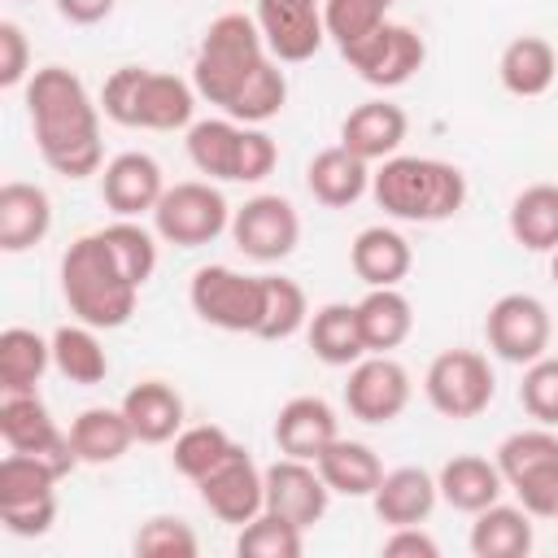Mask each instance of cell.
I'll return each instance as SVG.
<instances>
[{"instance_id":"1","label":"cell","mask_w":558,"mask_h":558,"mask_svg":"<svg viewBox=\"0 0 558 558\" xmlns=\"http://www.w3.org/2000/svg\"><path fill=\"white\" fill-rule=\"evenodd\" d=\"M26 118L35 131V148L48 170L61 179H87L105 166L100 144V105L87 83L65 65H44L26 78Z\"/></svg>"},{"instance_id":"2","label":"cell","mask_w":558,"mask_h":558,"mask_svg":"<svg viewBox=\"0 0 558 558\" xmlns=\"http://www.w3.org/2000/svg\"><path fill=\"white\" fill-rule=\"evenodd\" d=\"M61 296L78 323H87L96 331H113V327L131 323L140 288L126 279V270L109 253L105 235L87 231L61 257Z\"/></svg>"},{"instance_id":"3","label":"cell","mask_w":558,"mask_h":558,"mask_svg":"<svg viewBox=\"0 0 558 558\" xmlns=\"http://www.w3.org/2000/svg\"><path fill=\"white\" fill-rule=\"evenodd\" d=\"M371 196L401 222H445L466 205V174L440 157H388L371 174Z\"/></svg>"},{"instance_id":"4","label":"cell","mask_w":558,"mask_h":558,"mask_svg":"<svg viewBox=\"0 0 558 558\" xmlns=\"http://www.w3.org/2000/svg\"><path fill=\"white\" fill-rule=\"evenodd\" d=\"M100 109L109 122L131 131H183L196 113V87L170 70L118 65L100 87Z\"/></svg>"},{"instance_id":"5","label":"cell","mask_w":558,"mask_h":558,"mask_svg":"<svg viewBox=\"0 0 558 558\" xmlns=\"http://www.w3.org/2000/svg\"><path fill=\"white\" fill-rule=\"evenodd\" d=\"M266 61H270V48L262 39L257 17H248V13H222L201 35V48H196V61H192V87L209 105L227 109L240 96V87Z\"/></svg>"},{"instance_id":"6","label":"cell","mask_w":558,"mask_h":558,"mask_svg":"<svg viewBox=\"0 0 558 558\" xmlns=\"http://www.w3.org/2000/svg\"><path fill=\"white\" fill-rule=\"evenodd\" d=\"M506 488L532 519H558V427H523L497 445Z\"/></svg>"},{"instance_id":"7","label":"cell","mask_w":558,"mask_h":558,"mask_svg":"<svg viewBox=\"0 0 558 558\" xmlns=\"http://www.w3.org/2000/svg\"><path fill=\"white\" fill-rule=\"evenodd\" d=\"M57 471L35 453L0 458V523L9 536H44L57 523Z\"/></svg>"},{"instance_id":"8","label":"cell","mask_w":558,"mask_h":558,"mask_svg":"<svg viewBox=\"0 0 558 558\" xmlns=\"http://www.w3.org/2000/svg\"><path fill=\"white\" fill-rule=\"evenodd\" d=\"M153 231L174 248H201L231 231V205L209 179H187L161 192L153 209Z\"/></svg>"},{"instance_id":"9","label":"cell","mask_w":558,"mask_h":558,"mask_svg":"<svg viewBox=\"0 0 558 558\" xmlns=\"http://www.w3.org/2000/svg\"><path fill=\"white\" fill-rule=\"evenodd\" d=\"M427 405L445 418H475L497 397V375L480 349H445L427 362L423 375Z\"/></svg>"},{"instance_id":"10","label":"cell","mask_w":558,"mask_h":558,"mask_svg":"<svg viewBox=\"0 0 558 558\" xmlns=\"http://www.w3.org/2000/svg\"><path fill=\"white\" fill-rule=\"evenodd\" d=\"M192 314L218 331H257L262 323V275L231 266H201L187 283Z\"/></svg>"},{"instance_id":"11","label":"cell","mask_w":558,"mask_h":558,"mask_svg":"<svg viewBox=\"0 0 558 558\" xmlns=\"http://www.w3.org/2000/svg\"><path fill=\"white\" fill-rule=\"evenodd\" d=\"M549 336H554V323H549V310L541 296L532 292H506L488 305L484 314V340L488 349L510 362V366H527L536 357H545L549 349Z\"/></svg>"},{"instance_id":"12","label":"cell","mask_w":558,"mask_h":558,"mask_svg":"<svg viewBox=\"0 0 558 558\" xmlns=\"http://www.w3.org/2000/svg\"><path fill=\"white\" fill-rule=\"evenodd\" d=\"M0 436L13 453L44 458L61 480L78 466V453L70 445V432H61L39 401V392H0Z\"/></svg>"},{"instance_id":"13","label":"cell","mask_w":558,"mask_h":558,"mask_svg":"<svg viewBox=\"0 0 558 558\" xmlns=\"http://www.w3.org/2000/svg\"><path fill=\"white\" fill-rule=\"evenodd\" d=\"M340 57L349 61V70H357L362 83H371V87H401V83H410L423 70L427 44H423V35L414 26L384 22L375 35H366L362 44H353Z\"/></svg>"},{"instance_id":"14","label":"cell","mask_w":558,"mask_h":558,"mask_svg":"<svg viewBox=\"0 0 558 558\" xmlns=\"http://www.w3.org/2000/svg\"><path fill=\"white\" fill-rule=\"evenodd\" d=\"M231 240H235V248L244 257L270 266V262L292 257V248L301 240V218H296V209H292L288 196L262 192V196L244 201L231 214Z\"/></svg>"},{"instance_id":"15","label":"cell","mask_w":558,"mask_h":558,"mask_svg":"<svg viewBox=\"0 0 558 558\" xmlns=\"http://www.w3.org/2000/svg\"><path fill=\"white\" fill-rule=\"evenodd\" d=\"M196 488H201L205 510L231 527H244L248 519L266 510V471L253 462L244 445H235L205 480H196Z\"/></svg>"},{"instance_id":"16","label":"cell","mask_w":558,"mask_h":558,"mask_svg":"<svg viewBox=\"0 0 558 558\" xmlns=\"http://www.w3.org/2000/svg\"><path fill=\"white\" fill-rule=\"evenodd\" d=\"M344 405L357 423H371V427L401 418V410L410 405V371L388 353H371L353 362L344 384Z\"/></svg>"},{"instance_id":"17","label":"cell","mask_w":558,"mask_h":558,"mask_svg":"<svg viewBox=\"0 0 558 558\" xmlns=\"http://www.w3.org/2000/svg\"><path fill=\"white\" fill-rule=\"evenodd\" d=\"M253 17L262 26V39H266L270 57L283 61V65L310 61L327 39L323 0H257Z\"/></svg>"},{"instance_id":"18","label":"cell","mask_w":558,"mask_h":558,"mask_svg":"<svg viewBox=\"0 0 558 558\" xmlns=\"http://www.w3.org/2000/svg\"><path fill=\"white\" fill-rule=\"evenodd\" d=\"M327 506H331V488L314 462L279 453V462L266 466V510L270 514L288 519L305 532L327 514Z\"/></svg>"},{"instance_id":"19","label":"cell","mask_w":558,"mask_h":558,"mask_svg":"<svg viewBox=\"0 0 558 558\" xmlns=\"http://www.w3.org/2000/svg\"><path fill=\"white\" fill-rule=\"evenodd\" d=\"M161 192H166V179H161L157 157H148V153H118L113 161H105L100 201H105L118 218L153 214L157 201H161Z\"/></svg>"},{"instance_id":"20","label":"cell","mask_w":558,"mask_h":558,"mask_svg":"<svg viewBox=\"0 0 558 558\" xmlns=\"http://www.w3.org/2000/svg\"><path fill=\"white\" fill-rule=\"evenodd\" d=\"M405 131H410L405 109L379 96V100H362L357 109H349V118L340 122V144L357 153L362 161H388L405 144Z\"/></svg>"},{"instance_id":"21","label":"cell","mask_w":558,"mask_h":558,"mask_svg":"<svg viewBox=\"0 0 558 558\" xmlns=\"http://www.w3.org/2000/svg\"><path fill=\"white\" fill-rule=\"evenodd\" d=\"M371 161H362L357 153H349L344 144H331L323 153L310 157L305 166V187L318 205L327 209H349L353 201H362L371 192Z\"/></svg>"},{"instance_id":"22","label":"cell","mask_w":558,"mask_h":558,"mask_svg":"<svg viewBox=\"0 0 558 558\" xmlns=\"http://www.w3.org/2000/svg\"><path fill=\"white\" fill-rule=\"evenodd\" d=\"M336 410L323 397H288L275 414V445L288 458L318 462V453L336 440Z\"/></svg>"},{"instance_id":"23","label":"cell","mask_w":558,"mask_h":558,"mask_svg":"<svg viewBox=\"0 0 558 558\" xmlns=\"http://www.w3.org/2000/svg\"><path fill=\"white\" fill-rule=\"evenodd\" d=\"M52 231V201L39 183L9 179L0 187V248L26 253Z\"/></svg>"},{"instance_id":"24","label":"cell","mask_w":558,"mask_h":558,"mask_svg":"<svg viewBox=\"0 0 558 558\" xmlns=\"http://www.w3.org/2000/svg\"><path fill=\"white\" fill-rule=\"evenodd\" d=\"M440 501V488H436V475L423 471V466H397V471H384L379 488L371 493V506L379 514V523L388 527H410V523H423Z\"/></svg>"},{"instance_id":"25","label":"cell","mask_w":558,"mask_h":558,"mask_svg":"<svg viewBox=\"0 0 558 558\" xmlns=\"http://www.w3.org/2000/svg\"><path fill=\"white\" fill-rule=\"evenodd\" d=\"M122 414L140 445H166L183 432V397L166 379H140L122 397Z\"/></svg>"},{"instance_id":"26","label":"cell","mask_w":558,"mask_h":558,"mask_svg":"<svg viewBox=\"0 0 558 558\" xmlns=\"http://www.w3.org/2000/svg\"><path fill=\"white\" fill-rule=\"evenodd\" d=\"M349 266L353 275L366 283V288H397L410 266H414V253H410V240L392 227H362L349 244Z\"/></svg>"},{"instance_id":"27","label":"cell","mask_w":558,"mask_h":558,"mask_svg":"<svg viewBox=\"0 0 558 558\" xmlns=\"http://www.w3.org/2000/svg\"><path fill=\"white\" fill-rule=\"evenodd\" d=\"M497 78L510 96L519 100H532V96H545L558 78V52L545 35H519L501 48V61H497Z\"/></svg>"},{"instance_id":"28","label":"cell","mask_w":558,"mask_h":558,"mask_svg":"<svg viewBox=\"0 0 558 558\" xmlns=\"http://www.w3.org/2000/svg\"><path fill=\"white\" fill-rule=\"evenodd\" d=\"M436 488H440V497H445L453 510L480 514L484 506L501 501L506 480H501V466H497V462H488V458H480V453H453V458L440 466Z\"/></svg>"},{"instance_id":"29","label":"cell","mask_w":558,"mask_h":558,"mask_svg":"<svg viewBox=\"0 0 558 558\" xmlns=\"http://www.w3.org/2000/svg\"><path fill=\"white\" fill-rule=\"evenodd\" d=\"M305 336L323 366H353L366 357L357 305H349V301H327L323 310H314L305 323Z\"/></svg>"},{"instance_id":"30","label":"cell","mask_w":558,"mask_h":558,"mask_svg":"<svg viewBox=\"0 0 558 558\" xmlns=\"http://www.w3.org/2000/svg\"><path fill=\"white\" fill-rule=\"evenodd\" d=\"M240 148H244V122L235 118H201L187 126V157L209 179H240Z\"/></svg>"},{"instance_id":"31","label":"cell","mask_w":558,"mask_h":558,"mask_svg":"<svg viewBox=\"0 0 558 558\" xmlns=\"http://www.w3.org/2000/svg\"><path fill=\"white\" fill-rule=\"evenodd\" d=\"M314 466H318V475L327 480V488L340 493V497H371V493L379 488V480H384L379 453H375L371 445L344 440V436H336V440L318 453Z\"/></svg>"},{"instance_id":"32","label":"cell","mask_w":558,"mask_h":558,"mask_svg":"<svg viewBox=\"0 0 558 558\" xmlns=\"http://www.w3.org/2000/svg\"><path fill=\"white\" fill-rule=\"evenodd\" d=\"M70 445H74L78 462H87V466H109V462H118V458L135 445V432H131L122 405H118V410L92 405V410H83V414L70 423Z\"/></svg>"},{"instance_id":"33","label":"cell","mask_w":558,"mask_h":558,"mask_svg":"<svg viewBox=\"0 0 558 558\" xmlns=\"http://www.w3.org/2000/svg\"><path fill=\"white\" fill-rule=\"evenodd\" d=\"M357 323H362L366 353H392L414 331V305L397 288H371L357 301Z\"/></svg>"},{"instance_id":"34","label":"cell","mask_w":558,"mask_h":558,"mask_svg":"<svg viewBox=\"0 0 558 558\" xmlns=\"http://www.w3.org/2000/svg\"><path fill=\"white\" fill-rule=\"evenodd\" d=\"M471 554L475 558H523L532 554V514L523 506L493 501L471 523Z\"/></svg>"},{"instance_id":"35","label":"cell","mask_w":558,"mask_h":558,"mask_svg":"<svg viewBox=\"0 0 558 558\" xmlns=\"http://www.w3.org/2000/svg\"><path fill=\"white\" fill-rule=\"evenodd\" d=\"M506 227L514 244L527 253H554L558 248V183H532L510 201Z\"/></svg>"},{"instance_id":"36","label":"cell","mask_w":558,"mask_h":558,"mask_svg":"<svg viewBox=\"0 0 558 558\" xmlns=\"http://www.w3.org/2000/svg\"><path fill=\"white\" fill-rule=\"evenodd\" d=\"M48 366H52V340H44L31 327L0 331V392H35Z\"/></svg>"},{"instance_id":"37","label":"cell","mask_w":558,"mask_h":558,"mask_svg":"<svg viewBox=\"0 0 558 558\" xmlns=\"http://www.w3.org/2000/svg\"><path fill=\"white\" fill-rule=\"evenodd\" d=\"M48 340H52V366H57L70 384H83V388L105 384V375H109V353H105V344L96 340V327H87V323H65V327H57Z\"/></svg>"},{"instance_id":"38","label":"cell","mask_w":558,"mask_h":558,"mask_svg":"<svg viewBox=\"0 0 558 558\" xmlns=\"http://www.w3.org/2000/svg\"><path fill=\"white\" fill-rule=\"evenodd\" d=\"M310 323V301L305 288L296 279L283 275H262V323H257V340H288Z\"/></svg>"},{"instance_id":"39","label":"cell","mask_w":558,"mask_h":558,"mask_svg":"<svg viewBox=\"0 0 558 558\" xmlns=\"http://www.w3.org/2000/svg\"><path fill=\"white\" fill-rule=\"evenodd\" d=\"M174 449H170V462H174V471L179 475H187L192 484L196 480H205L231 449H235V440L218 427V423H196V427H183L174 440H170Z\"/></svg>"},{"instance_id":"40","label":"cell","mask_w":558,"mask_h":558,"mask_svg":"<svg viewBox=\"0 0 558 558\" xmlns=\"http://www.w3.org/2000/svg\"><path fill=\"white\" fill-rule=\"evenodd\" d=\"M283 105H288V78H283V70H279V61L270 57V61L240 87V96H235L222 113L235 118V122H244V126H262V122H270Z\"/></svg>"},{"instance_id":"41","label":"cell","mask_w":558,"mask_h":558,"mask_svg":"<svg viewBox=\"0 0 558 558\" xmlns=\"http://www.w3.org/2000/svg\"><path fill=\"white\" fill-rule=\"evenodd\" d=\"M388 9H392V0H323L327 39L340 52H349L353 44H362L366 35H375L388 22Z\"/></svg>"},{"instance_id":"42","label":"cell","mask_w":558,"mask_h":558,"mask_svg":"<svg viewBox=\"0 0 558 558\" xmlns=\"http://www.w3.org/2000/svg\"><path fill=\"white\" fill-rule=\"evenodd\" d=\"M305 549V532L270 510H262L257 519H248L235 536V554L240 558H301Z\"/></svg>"},{"instance_id":"43","label":"cell","mask_w":558,"mask_h":558,"mask_svg":"<svg viewBox=\"0 0 558 558\" xmlns=\"http://www.w3.org/2000/svg\"><path fill=\"white\" fill-rule=\"evenodd\" d=\"M100 235H105L109 253L118 257V266L126 270V279L135 288H144L153 279V270H157V240H153V231H144L135 218H118V222L100 227Z\"/></svg>"},{"instance_id":"44","label":"cell","mask_w":558,"mask_h":558,"mask_svg":"<svg viewBox=\"0 0 558 558\" xmlns=\"http://www.w3.org/2000/svg\"><path fill=\"white\" fill-rule=\"evenodd\" d=\"M131 549L140 558H196L201 541L187 527V519L174 514H153L148 523H140V532L131 536Z\"/></svg>"},{"instance_id":"45","label":"cell","mask_w":558,"mask_h":558,"mask_svg":"<svg viewBox=\"0 0 558 558\" xmlns=\"http://www.w3.org/2000/svg\"><path fill=\"white\" fill-rule=\"evenodd\" d=\"M519 401L541 427H558V357L545 353V357L527 362L523 384H519Z\"/></svg>"},{"instance_id":"46","label":"cell","mask_w":558,"mask_h":558,"mask_svg":"<svg viewBox=\"0 0 558 558\" xmlns=\"http://www.w3.org/2000/svg\"><path fill=\"white\" fill-rule=\"evenodd\" d=\"M31 78V44L17 22H0V87H22Z\"/></svg>"},{"instance_id":"47","label":"cell","mask_w":558,"mask_h":558,"mask_svg":"<svg viewBox=\"0 0 558 558\" xmlns=\"http://www.w3.org/2000/svg\"><path fill=\"white\" fill-rule=\"evenodd\" d=\"M279 161L275 140L262 126H244V148H240V179L235 183H262Z\"/></svg>"},{"instance_id":"48","label":"cell","mask_w":558,"mask_h":558,"mask_svg":"<svg viewBox=\"0 0 558 558\" xmlns=\"http://www.w3.org/2000/svg\"><path fill=\"white\" fill-rule=\"evenodd\" d=\"M384 554H388V558H436L440 545H436L418 523H410V527H392V532L384 536Z\"/></svg>"},{"instance_id":"49","label":"cell","mask_w":558,"mask_h":558,"mask_svg":"<svg viewBox=\"0 0 558 558\" xmlns=\"http://www.w3.org/2000/svg\"><path fill=\"white\" fill-rule=\"evenodd\" d=\"M52 4H57V13H61L65 22H74V26H96V22H105V17L113 13L118 0H52Z\"/></svg>"},{"instance_id":"50","label":"cell","mask_w":558,"mask_h":558,"mask_svg":"<svg viewBox=\"0 0 558 558\" xmlns=\"http://www.w3.org/2000/svg\"><path fill=\"white\" fill-rule=\"evenodd\" d=\"M549 275H554V283H558V248H554V257H549Z\"/></svg>"}]
</instances>
